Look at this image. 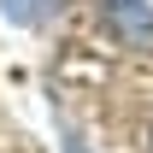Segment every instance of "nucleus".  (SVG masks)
<instances>
[{"label":"nucleus","mask_w":153,"mask_h":153,"mask_svg":"<svg viewBox=\"0 0 153 153\" xmlns=\"http://www.w3.org/2000/svg\"><path fill=\"white\" fill-rule=\"evenodd\" d=\"M106 30L124 47H153V6L147 0H106Z\"/></svg>","instance_id":"f257e3e1"},{"label":"nucleus","mask_w":153,"mask_h":153,"mask_svg":"<svg viewBox=\"0 0 153 153\" xmlns=\"http://www.w3.org/2000/svg\"><path fill=\"white\" fill-rule=\"evenodd\" d=\"M53 6H59V0H0V18L18 24V30H36V24H47Z\"/></svg>","instance_id":"f03ea898"}]
</instances>
